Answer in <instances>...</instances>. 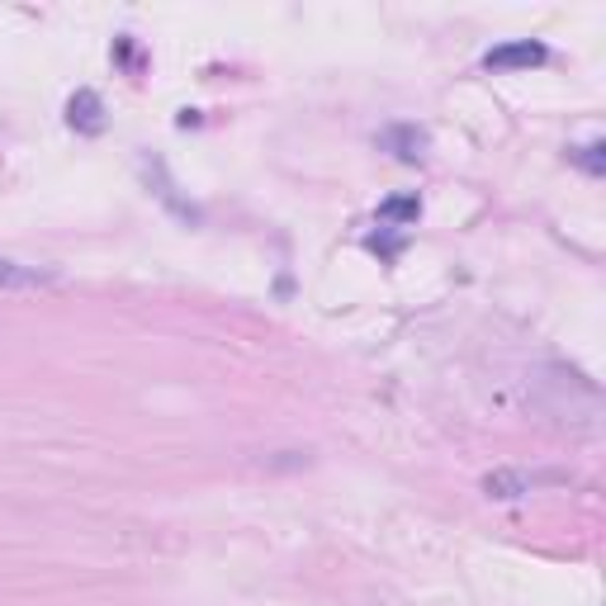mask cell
<instances>
[{
	"mask_svg": "<svg viewBox=\"0 0 606 606\" xmlns=\"http://www.w3.org/2000/svg\"><path fill=\"white\" fill-rule=\"evenodd\" d=\"M540 484H560V474H526V469H493L484 478V493L498 502H512V498H526L535 493Z\"/></svg>",
	"mask_w": 606,
	"mask_h": 606,
	"instance_id": "1",
	"label": "cell"
},
{
	"mask_svg": "<svg viewBox=\"0 0 606 606\" xmlns=\"http://www.w3.org/2000/svg\"><path fill=\"white\" fill-rule=\"evenodd\" d=\"M550 53H545V43H535V39H521V43H502V47H488L484 53V67L488 72H512V67H540Z\"/></svg>",
	"mask_w": 606,
	"mask_h": 606,
	"instance_id": "2",
	"label": "cell"
},
{
	"mask_svg": "<svg viewBox=\"0 0 606 606\" xmlns=\"http://www.w3.org/2000/svg\"><path fill=\"white\" fill-rule=\"evenodd\" d=\"M67 123L76 133H100L105 129V105L95 90H76L67 100Z\"/></svg>",
	"mask_w": 606,
	"mask_h": 606,
	"instance_id": "3",
	"label": "cell"
},
{
	"mask_svg": "<svg viewBox=\"0 0 606 606\" xmlns=\"http://www.w3.org/2000/svg\"><path fill=\"white\" fill-rule=\"evenodd\" d=\"M53 275L39 266H20V261H10V257H0V290H39V284H47Z\"/></svg>",
	"mask_w": 606,
	"mask_h": 606,
	"instance_id": "4",
	"label": "cell"
},
{
	"mask_svg": "<svg viewBox=\"0 0 606 606\" xmlns=\"http://www.w3.org/2000/svg\"><path fill=\"white\" fill-rule=\"evenodd\" d=\"M389 142H398V156H403V162H418L422 148H426V133L422 129H393Z\"/></svg>",
	"mask_w": 606,
	"mask_h": 606,
	"instance_id": "5",
	"label": "cell"
},
{
	"mask_svg": "<svg viewBox=\"0 0 606 606\" xmlns=\"http://www.w3.org/2000/svg\"><path fill=\"white\" fill-rule=\"evenodd\" d=\"M379 218H403V223H412V218H418V199H389L385 209H379Z\"/></svg>",
	"mask_w": 606,
	"mask_h": 606,
	"instance_id": "6",
	"label": "cell"
},
{
	"mask_svg": "<svg viewBox=\"0 0 606 606\" xmlns=\"http://www.w3.org/2000/svg\"><path fill=\"white\" fill-rule=\"evenodd\" d=\"M578 162H583L587 171H593V175H602V142H593V148H583V152H578Z\"/></svg>",
	"mask_w": 606,
	"mask_h": 606,
	"instance_id": "7",
	"label": "cell"
}]
</instances>
